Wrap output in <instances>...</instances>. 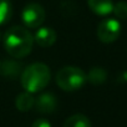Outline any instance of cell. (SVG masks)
<instances>
[{
	"mask_svg": "<svg viewBox=\"0 0 127 127\" xmlns=\"http://www.w3.org/2000/svg\"><path fill=\"white\" fill-rule=\"evenodd\" d=\"M35 105V97L32 96L31 92H23V94H19L16 96V100H15V106L19 111H29L32 106Z\"/></svg>",
	"mask_w": 127,
	"mask_h": 127,
	"instance_id": "cell-10",
	"label": "cell"
},
{
	"mask_svg": "<svg viewBox=\"0 0 127 127\" xmlns=\"http://www.w3.org/2000/svg\"><path fill=\"white\" fill-rule=\"evenodd\" d=\"M21 64L14 61V60H3L0 61V75L4 77L15 79L20 74Z\"/></svg>",
	"mask_w": 127,
	"mask_h": 127,
	"instance_id": "cell-9",
	"label": "cell"
},
{
	"mask_svg": "<svg viewBox=\"0 0 127 127\" xmlns=\"http://www.w3.org/2000/svg\"><path fill=\"white\" fill-rule=\"evenodd\" d=\"M51 79V72L47 65L42 62H34L29 65L20 76L21 86L25 89V91L35 94L41 91L47 86Z\"/></svg>",
	"mask_w": 127,
	"mask_h": 127,
	"instance_id": "cell-2",
	"label": "cell"
},
{
	"mask_svg": "<svg viewBox=\"0 0 127 127\" xmlns=\"http://www.w3.org/2000/svg\"><path fill=\"white\" fill-rule=\"evenodd\" d=\"M115 13V16L117 19H121V20H125L127 19V3L126 1H118L113 5V11Z\"/></svg>",
	"mask_w": 127,
	"mask_h": 127,
	"instance_id": "cell-14",
	"label": "cell"
},
{
	"mask_svg": "<svg viewBox=\"0 0 127 127\" xmlns=\"http://www.w3.org/2000/svg\"><path fill=\"white\" fill-rule=\"evenodd\" d=\"M87 80L94 84V85H101L106 81V77H107V74L106 71L102 69V67H92L89 74L86 75Z\"/></svg>",
	"mask_w": 127,
	"mask_h": 127,
	"instance_id": "cell-12",
	"label": "cell"
},
{
	"mask_svg": "<svg viewBox=\"0 0 127 127\" xmlns=\"http://www.w3.org/2000/svg\"><path fill=\"white\" fill-rule=\"evenodd\" d=\"M120 34H121V24L117 19L113 18L103 19L97 28V37L100 41L105 44L116 41Z\"/></svg>",
	"mask_w": 127,
	"mask_h": 127,
	"instance_id": "cell-4",
	"label": "cell"
},
{
	"mask_svg": "<svg viewBox=\"0 0 127 127\" xmlns=\"http://www.w3.org/2000/svg\"><path fill=\"white\" fill-rule=\"evenodd\" d=\"M87 5L91 11L101 16L108 15L113 11L112 0H87Z\"/></svg>",
	"mask_w": 127,
	"mask_h": 127,
	"instance_id": "cell-8",
	"label": "cell"
},
{
	"mask_svg": "<svg viewBox=\"0 0 127 127\" xmlns=\"http://www.w3.org/2000/svg\"><path fill=\"white\" fill-rule=\"evenodd\" d=\"M64 127H91L90 120L82 113H75L66 118Z\"/></svg>",
	"mask_w": 127,
	"mask_h": 127,
	"instance_id": "cell-11",
	"label": "cell"
},
{
	"mask_svg": "<svg viewBox=\"0 0 127 127\" xmlns=\"http://www.w3.org/2000/svg\"><path fill=\"white\" fill-rule=\"evenodd\" d=\"M45 16H46V14H45L44 8L36 3L28 4L23 9V13H21L23 23L29 29L40 28V25L45 21Z\"/></svg>",
	"mask_w": 127,
	"mask_h": 127,
	"instance_id": "cell-5",
	"label": "cell"
},
{
	"mask_svg": "<svg viewBox=\"0 0 127 127\" xmlns=\"http://www.w3.org/2000/svg\"><path fill=\"white\" fill-rule=\"evenodd\" d=\"M34 41L41 47H50L56 41V32L51 28H40L35 32Z\"/></svg>",
	"mask_w": 127,
	"mask_h": 127,
	"instance_id": "cell-7",
	"label": "cell"
},
{
	"mask_svg": "<svg viewBox=\"0 0 127 127\" xmlns=\"http://www.w3.org/2000/svg\"><path fill=\"white\" fill-rule=\"evenodd\" d=\"M0 41H1V31H0Z\"/></svg>",
	"mask_w": 127,
	"mask_h": 127,
	"instance_id": "cell-16",
	"label": "cell"
},
{
	"mask_svg": "<svg viewBox=\"0 0 127 127\" xmlns=\"http://www.w3.org/2000/svg\"><path fill=\"white\" fill-rule=\"evenodd\" d=\"M55 80H56L57 86L61 90L76 91V90H80L85 85L87 77H86V74L81 69L75 67V66H66L57 71Z\"/></svg>",
	"mask_w": 127,
	"mask_h": 127,
	"instance_id": "cell-3",
	"label": "cell"
},
{
	"mask_svg": "<svg viewBox=\"0 0 127 127\" xmlns=\"http://www.w3.org/2000/svg\"><path fill=\"white\" fill-rule=\"evenodd\" d=\"M13 6L10 0H0V26L6 24L11 18Z\"/></svg>",
	"mask_w": 127,
	"mask_h": 127,
	"instance_id": "cell-13",
	"label": "cell"
},
{
	"mask_svg": "<svg viewBox=\"0 0 127 127\" xmlns=\"http://www.w3.org/2000/svg\"><path fill=\"white\" fill-rule=\"evenodd\" d=\"M31 127H51V123L47 120H45V118H39V120H36L32 123Z\"/></svg>",
	"mask_w": 127,
	"mask_h": 127,
	"instance_id": "cell-15",
	"label": "cell"
},
{
	"mask_svg": "<svg viewBox=\"0 0 127 127\" xmlns=\"http://www.w3.org/2000/svg\"><path fill=\"white\" fill-rule=\"evenodd\" d=\"M36 110L39 112H42V113H51L55 111L56 106H57V100L55 97L54 94L51 92H45V94H41L39 97L35 98V105Z\"/></svg>",
	"mask_w": 127,
	"mask_h": 127,
	"instance_id": "cell-6",
	"label": "cell"
},
{
	"mask_svg": "<svg viewBox=\"0 0 127 127\" xmlns=\"http://www.w3.org/2000/svg\"><path fill=\"white\" fill-rule=\"evenodd\" d=\"M4 47L6 52L15 57L21 59L28 56L32 50L34 36L24 26H11L4 35Z\"/></svg>",
	"mask_w": 127,
	"mask_h": 127,
	"instance_id": "cell-1",
	"label": "cell"
}]
</instances>
